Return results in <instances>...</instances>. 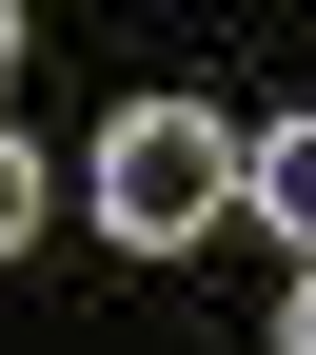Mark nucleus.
Here are the masks:
<instances>
[{"label":"nucleus","instance_id":"1","mask_svg":"<svg viewBox=\"0 0 316 355\" xmlns=\"http://www.w3.org/2000/svg\"><path fill=\"white\" fill-rule=\"evenodd\" d=\"M79 198H99V237H139V257L217 237V217H238V119H198V99H119Z\"/></svg>","mask_w":316,"mask_h":355},{"label":"nucleus","instance_id":"2","mask_svg":"<svg viewBox=\"0 0 316 355\" xmlns=\"http://www.w3.org/2000/svg\"><path fill=\"white\" fill-rule=\"evenodd\" d=\"M238 198L297 237V277H316V119H277V139H238Z\"/></svg>","mask_w":316,"mask_h":355},{"label":"nucleus","instance_id":"3","mask_svg":"<svg viewBox=\"0 0 316 355\" xmlns=\"http://www.w3.org/2000/svg\"><path fill=\"white\" fill-rule=\"evenodd\" d=\"M20 237H40V158L0 139V257H20Z\"/></svg>","mask_w":316,"mask_h":355},{"label":"nucleus","instance_id":"4","mask_svg":"<svg viewBox=\"0 0 316 355\" xmlns=\"http://www.w3.org/2000/svg\"><path fill=\"white\" fill-rule=\"evenodd\" d=\"M277 355H316V277H297V316H277Z\"/></svg>","mask_w":316,"mask_h":355},{"label":"nucleus","instance_id":"5","mask_svg":"<svg viewBox=\"0 0 316 355\" xmlns=\"http://www.w3.org/2000/svg\"><path fill=\"white\" fill-rule=\"evenodd\" d=\"M0 79H20V20H0Z\"/></svg>","mask_w":316,"mask_h":355}]
</instances>
